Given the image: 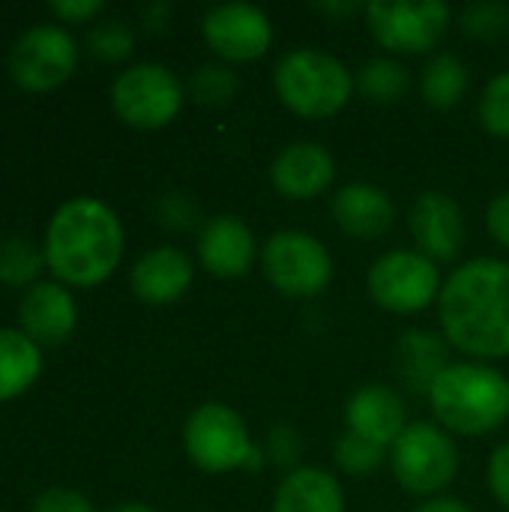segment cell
Wrapping results in <instances>:
<instances>
[{
  "mask_svg": "<svg viewBox=\"0 0 509 512\" xmlns=\"http://www.w3.org/2000/svg\"><path fill=\"white\" fill-rule=\"evenodd\" d=\"M447 342L474 360L509 357V264L474 258L453 270L438 297Z\"/></svg>",
  "mask_w": 509,
  "mask_h": 512,
  "instance_id": "6da1fadb",
  "label": "cell"
},
{
  "mask_svg": "<svg viewBox=\"0 0 509 512\" xmlns=\"http://www.w3.org/2000/svg\"><path fill=\"white\" fill-rule=\"evenodd\" d=\"M123 258V225L117 213L96 198H72L54 210L45 234V264L78 288L105 282Z\"/></svg>",
  "mask_w": 509,
  "mask_h": 512,
  "instance_id": "7a4b0ae2",
  "label": "cell"
},
{
  "mask_svg": "<svg viewBox=\"0 0 509 512\" xmlns=\"http://www.w3.org/2000/svg\"><path fill=\"white\" fill-rule=\"evenodd\" d=\"M435 423L462 438H480L509 420V378L483 363H450L426 393Z\"/></svg>",
  "mask_w": 509,
  "mask_h": 512,
  "instance_id": "3957f363",
  "label": "cell"
},
{
  "mask_svg": "<svg viewBox=\"0 0 509 512\" xmlns=\"http://www.w3.org/2000/svg\"><path fill=\"white\" fill-rule=\"evenodd\" d=\"M273 87L291 114L306 120H327L348 105L357 84L339 57L318 48H294L276 63Z\"/></svg>",
  "mask_w": 509,
  "mask_h": 512,
  "instance_id": "277c9868",
  "label": "cell"
},
{
  "mask_svg": "<svg viewBox=\"0 0 509 512\" xmlns=\"http://www.w3.org/2000/svg\"><path fill=\"white\" fill-rule=\"evenodd\" d=\"M390 468L405 492L438 498L459 474V447L438 423H408L390 447Z\"/></svg>",
  "mask_w": 509,
  "mask_h": 512,
  "instance_id": "5b68a950",
  "label": "cell"
},
{
  "mask_svg": "<svg viewBox=\"0 0 509 512\" xmlns=\"http://www.w3.org/2000/svg\"><path fill=\"white\" fill-rule=\"evenodd\" d=\"M186 456L207 474H228L255 462L258 450L252 444L249 426L225 402H204L195 408L183 429Z\"/></svg>",
  "mask_w": 509,
  "mask_h": 512,
  "instance_id": "8992f818",
  "label": "cell"
},
{
  "mask_svg": "<svg viewBox=\"0 0 509 512\" xmlns=\"http://www.w3.org/2000/svg\"><path fill=\"white\" fill-rule=\"evenodd\" d=\"M363 12L381 48L411 57L429 54L444 39L453 18V9L444 0H375Z\"/></svg>",
  "mask_w": 509,
  "mask_h": 512,
  "instance_id": "52a82bcc",
  "label": "cell"
},
{
  "mask_svg": "<svg viewBox=\"0 0 509 512\" xmlns=\"http://www.w3.org/2000/svg\"><path fill=\"white\" fill-rule=\"evenodd\" d=\"M267 282L285 297H315L333 282V258L327 246L306 231H276L261 249Z\"/></svg>",
  "mask_w": 509,
  "mask_h": 512,
  "instance_id": "ba28073f",
  "label": "cell"
},
{
  "mask_svg": "<svg viewBox=\"0 0 509 512\" xmlns=\"http://www.w3.org/2000/svg\"><path fill=\"white\" fill-rule=\"evenodd\" d=\"M372 300L393 315H414L441 297V270L432 258L411 249L381 255L366 276Z\"/></svg>",
  "mask_w": 509,
  "mask_h": 512,
  "instance_id": "9c48e42d",
  "label": "cell"
},
{
  "mask_svg": "<svg viewBox=\"0 0 509 512\" xmlns=\"http://www.w3.org/2000/svg\"><path fill=\"white\" fill-rule=\"evenodd\" d=\"M114 111L135 129H162L183 108V84L162 63H135L111 87Z\"/></svg>",
  "mask_w": 509,
  "mask_h": 512,
  "instance_id": "30bf717a",
  "label": "cell"
},
{
  "mask_svg": "<svg viewBox=\"0 0 509 512\" xmlns=\"http://www.w3.org/2000/svg\"><path fill=\"white\" fill-rule=\"evenodd\" d=\"M78 66V45L60 24L24 30L9 51V75L18 87L42 93L60 87Z\"/></svg>",
  "mask_w": 509,
  "mask_h": 512,
  "instance_id": "8fae6325",
  "label": "cell"
},
{
  "mask_svg": "<svg viewBox=\"0 0 509 512\" xmlns=\"http://www.w3.org/2000/svg\"><path fill=\"white\" fill-rule=\"evenodd\" d=\"M204 39L228 63H252L273 45L270 18L252 3H222L204 15Z\"/></svg>",
  "mask_w": 509,
  "mask_h": 512,
  "instance_id": "7c38bea8",
  "label": "cell"
},
{
  "mask_svg": "<svg viewBox=\"0 0 509 512\" xmlns=\"http://www.w3.org/2000/svg\"><path fill=\"white\" fill-rule=\"evenodd\" d=\"M336 180V159L315 141H294L270 162V183L282 198L312 201L324 195Z\"/></svg>",
  "mask_w": 509,
  "mask_h": 512,
  "instance_id": "4fadbf2b",
  "label": "cell"
},
{
  "mask_svg": "<svg viewBox=\"0 0 509 512\" xmlns=\"http://www.w3.org/2000/svg\"><path fill=\"white\" fill-rule=\"evenodd\" d=\"M408 228L417 240V252L438 261H456L465 246L462 207L444 192H423L408 216Z\"/></svg>",
  "mask_w": 509,
  "mask_h": 512,
  "instance_id": "5bb4252c",
  "label": "cell"
},
{
  "mask_svg": "<svg viewBox=\"0 0 509 512\" xmlns=\"http://www.w3.org/2000/svg\"><path fill=\"white\" fill-rule=\"evenodd\" d=\"M258 258L255 234L234 216H213L198 231V261L219 279H240Z\"/></svg>",
  "mask_w": 509,
  "mask_h": 512,
  "instance_id": "9a60e30c",
  "label": "cell"
},
{
  "mask_svg": "<svg viewBox=\"0 0 509 512\" xmlns=\"http://www.w3.org/2000/svg\"><path fill=\"white\" fill-rule=\"evenodd\" d=\"M21 333L36 345H60L72 336L78 309L72 294L60 282H36L24 291L21 306Z\"/></svg>",
  "mask_w": 509,
  "mask_h": 512,
  "instance_id": "2e32d148",
  "label": "cell"
},
{
  "mask_svg": "<svg viewBox=\"0 0 509 512\" xmlns=\"http://www.w3.org/2000/svg\"><path fill=\"white\" fill-rule=\"evenodd\" d=\"M345 423L351 435H360L378 447H393L408 429V414L402 396L393 387L369 384L351 396L345 408Z\"/></svg>",
  "mask_w": 509,
  "mask_h": 512,
  "instance_id": "e0dca14e",
  "label": "cell"
},
{
  "mask_svg": "<svg viewBox=\"0 0 509 512\" xmlns=\"http://www.w3.org/2000/svg\"><path fill=\"white\" fill-rule=\"evenodd\" d=\"M333 219L354 240H378L396 222V204L375 183H348L333 195Z\"/></svg>",
  "mask_w": 509,
  "mask_h": 512,
  "instance_id": "ac0fdd59",
  "label": "cell"
},
{
  "mask_svg": "<svg viewBox=\"0 0 509 512\" xmlns=\"http://www.w3.org/2000/svg\"><path fill=\"white\" fill-rule=\"evenodd\" d=\"M192 276H195V264L183 249L159 246L141 255L138 264L132 267V291L144 303L165 306V303L180 300L189 291Z\"/></svg>",
  "mask_w": 509,
  "mask_h": 512,
  "instance_id": "d6986e66",
  "label": "cell"
},
{
  "mask_svg": "<svg viewBox=\"0 0 509 512\" xmlns=\"http://www.w3.org/2000/svg\"><path fill=\"white\" fill-rule=\"evenodd\" d=\"M273 512H345V492L330 471L297 468L279 483Z\"/></svg>",
  "mask_w": 509,
  "mask_h": 512,
  "instance_id": "ffe728a7",
  "label": "cell"
},
{
  "mask_svg": "<svg viewBox=\"0 0 509 512\" xmlns=\"http://www.w3.org/2000/svg\"><path fill=\"white\" fill-rule=\"evenodd\" d=\"M42 372L39 345L21 330L0 327V402L21 396Z\"/></svg>",
  "mask_w": 509,
  "mask_h": 512,
  "instance_id": "44dd1931",
  "label": "cell"
},
{
  "mask_svg": "<svg viewBox=\"0 0 509 512\" xmlns=\"http://www.w3.org/2000/svg\"><path fill=\"white\" fill-rule=\"evenodd\" d=\"M447 348L426 330H411L399 342V372L408 387L417 393H429L432 381L447 369Z\"/></svg>",
  "mask_w": 509,
  "mask_h": 512,
  "instance_id": "7402d4cb",
  "label": "cell"
},
{
  "mask_svg": "<svg viewBox=\"0 0 509 512\" xmlns=\"http://www.w3.org/2000/svg\"><path fill=\"white\" fill-rule=\"evenodd\" d=\"M468 87H471V72L456 54H435L420 78L423 99L438 111L456 108L465 99Z\"/></svg>",
  "mask_w": 509,
  "mask_h": 512,
  "instance_id": "603a6c76",
  "label": "cell"
},
{
  "mask_svg": "<svg viewBox=\"0 0 509 512\" xmlns=\"http://www.w3.org/2000/svg\"><path fill=\"white\" fill-rule=\"evenodd\" d=\"M354 84L372 102H399L408 93V87H411V75H408V69L399 60L375 57L366 66H360Z\"/></svg>",
  "mask_w": 509,
  "mask_h": 512,
  "instance_id": "cb8c5ba5",
  "label": "cell"
},
{
  "mask_svg": "<svg viewBox=\"0 0 509 512\" xmlns=\"http://www.w3.org/2000/svg\"><path fill=\"white\" fill-rule=\"evenodd\" d=\"M45 264V252L27 237H6L0 243V282L21 288L36 285V276Z\"/></svg>",
  "mask_w": 509,
  "mask_h": 512,
  "instance_id": "d4e9b609",
  "label": "cell"
},
{
  "mask_svg": "<svg viewBox=\"0 0 509 512\" xmlns=\"http://www.w3.org/2000/svg\"><path fill=\"white\" fill-rule=\"evenodd\" d=\"M384 450H387V447H378V444H372V441H366V438H360V435L345 432V435L339 438L336 450H333V459H336V465H339L345 474H351V477H366V474H372V471H378V468L384 465Z\"/></svg>",
  "mask_w": 509,
  "mask_h": 512,
  "instance_id": "484cf974",
  "label": "cell"
},
{
  "mask_svg": "<svg viewBox=\"0 0 509 512\" xmlns=\"http://www.w3.org/2000/svg\"><path fill=\"white\" fill-rule=\"evenodd\" d=\"M480 123L489 135L509 141V72L495 75L480 96Z\"/></svg>",
  "mask_w": 509,
  "mask_h": 512,
  "instance_id": "4316f807",
  "label": "cell"
},
{
  "mask_svg": "<svg viewBox=\"0 0 509 512\" xmlns=\"http://www.w3.org/2000/svg\"><path fill=\"white\" fill-rule=\"evenodd\" d=\"M459 21L474 39H498L509 30V9L504 3H471Z\"/></svg>",
  "mask_w": 509,
  "mask_h": 512,
  "instance_id": "83f0119b",
  "label": "cell"
},
{
  "mask_svg": "<svg viewBox=\"0 0 509 512\" xmlns=\"http://www.w3.org/2000/svg\"><path fill=\"white\" fill-rule=\"evenodd\" d=\"M237 90V78L228 66H201L195 75H192V93L207 102V105H219V102H228Z\"/></svg>",
  "mask_w": 509,
  "mask_h": 512,
  "instance_id": "f1b7e54d",
  "label": "cell"
},
{
  "mask_svg": "<svg viewBox=\"0 0 509 512\" xmlns=\"http://www.w3.org/2000/svg\"><path fill=\"white\" fill-rule=\"evenodd\" d=\"M90 51L108 63L132 54V33L123 21H102L90 33Z\"/></svg>",
  "mask_w": 509,
  "mask_h": 512,
  "instance_id": "f546056e",
  "label": "cell"
},
{
  "mask_svg": "<svg viewBox=\"0 0 509 512\" xmlns=\"http://www.w3.org/2000/svg\"><path fill=\"white\" fill-rule=\"evenodd\" d=\"M30 512H96L93 504L81 495V492H72V489H48L42 492L36 501H33V510Z\"/></svg>",
  "mask_w": 509,
  "mask_h": 512,
  "instance_id": "4dcf8cb0",
  "label": "cell"
},
{
  "mask_svg": "<svg viewBox=\"0 0 509 512\" xmlns=\"http://www.w3.org/2000/svg\"><path fill=\"white\" fill-rule=\"evenodd\" d=\"M489 489L495 501L509 510V444H501L489 459Z\"/></svg>",
  "mask_w": 509,
  "mask_h": 512,
  "instance_id": "1f68e13d",
  "label": "cell"
},
{
  "mask_svg": "<svg viewBox=\"0 0 509 512\" xmlns=\"http://www.w3.org/2000/svg\"><path fill=\"white\" fill-rule=\"evenodd\" d=\"M486 228L498 246L509 252V192H501L486 210Z\"/></svg>",
  "mask_w": 509,
  "mask_h": 512,
  "instance_id": "d6a6232c",
  "label": "cell"
},
{
  "mask_svg": "<svg viewBox=\"0 0 509 512\" xmlns=\"http://www.w3.org/2000/svg\"><path fill=\"white\" fill-rule=\"evenodd\" d=\"M51 12L63 21H87L102 12V0H54Z\"/></svg>",
  "mask_w": 509,
  "mask_h": 512,
  "instance_id": "836d02e7",
  "label": "cell"
},
{
  "mask_svg": "<svg viewBox=\"0 0 509 512\" xmlns=\"http://www.w3.org/2000/svg\"><path fill=\"white\" fill-rule=\"evenodd\" d=\"M270 453H273L276 462H294L300 456V438H297V432L288 429V426H279L273 432V438H270Z\"/></svg>",
  "mask_w": 509,
  "mask_h": 512,
  "instance_id": "e575fe53",
  "label": "cell"
},
{
  "mask_svg": "<svg viewBox=\"0 0 509 512\" xmlns=\"http://www.w3.org/2000/svg\"><path fill=\"white\" fill-rule=\"evenodd\" d=\"M414 512H471L465 501L459 498H429L426 504H420Z\"/></svg>",
  "mask_w": 509,
  "mask_h": 512,
  "instance_id": "d590c367",
  "label": "cell"
},
{
  "mask_svg": "<svg viewBox=\"0 0 509 512\" xmlns=\"http://www.w3.org/2000/svg\"><path fill=\"white\" fill-rule=\"evenodd\" d=\"M315 9L342 18V15H354V12H360V9H366V6H360V3H315Z\"/></svg>",
  "mask_w": 509,
  "mask_h": 512,
  "instance_id": "8d00e7d4",
  "label": "cell"
},
{
  "mask_svg": "<svg viewBox=\"0 0 509 512\" xmlns=\"http://www.w3.org/2000/svg\"><path fill=\"white\" fill-rule=\"evenodd\" d=\"M111 512H156V510H153V507H147V504H135V501H129V504L114 507Z\"/></svg>",
  "mask_w": 509,
  "mask_h": 512,
  "instance_id": "74e56055",
  "label": "cell"
}]
</instances>
